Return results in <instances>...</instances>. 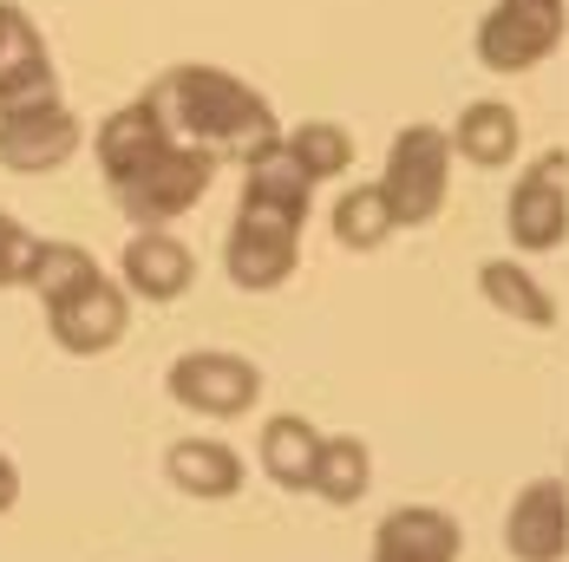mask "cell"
<instances>
[{"mask_svg":"<svg viewBox=\"0 0 569 562\" xmlns=\"http://www.w3.org/2000/svg\"><path fill=\"white\" fill-rule=\"evenodd\" d=\"M144 99H151V112L164 118V131H171L177 144H197L217 164L249 170V164H262L269 151H282L276 106L256 86H242L236 72H223V66H203V59L164 66Z\"/></svg>","mask_w":569,"mask_h":562,"instance_id":"obj_1","label":"cell"},{"mask_svg":"<svg viewBox=\"0 0 569 562\" xmlns=\"http://www.w3.org/2000/svg\"><path fill=\"white\" fill-rule=\"evenodd\" d=\"M308 197H315V183L295 170L288 151H269L262 164H249V183H242V203H236V223H229V242H223V269L236 288L269 294V288H282L295 275Z\"/></svg>","mask_w":569,"mask_h":562,"instance_id":"obj_2","label":"cell"},{"mask_svg":"<svg viewBox=\"0 0 569 562\" xmlns=\"http://www.w3.org/2000/svg\"><path fill=\"white\" fill-rule=\"evenodd\" d=\"M452 131L439 124H399L393 144H387V170H380V190L393 203L399 229H426L446 197H452Z\"/></svg>","mask_w":569,"mask_h":562,"instance_id":"obj_3","label":"cell"},{"mask_svg":"<svg viewBox=\"0 0 569 562\" xmlns=\"http://www.w3.org/2000/svg\"><path fill=\"white\" fill-rule=\"evenodd\" d=\"M210 177H217V158H210V151H197V144H177V138H171V144L138 170V177H124V183H118V210H124L138 229H164V223L190 217V210L203 203Z\"/></svg>","mask_w":569,"mask_h":562,"instance_id":"obj_4","label":"cell"},{"mask_svg":"<svg viewBox=\"0 0 569 562\" xmlns=\"http://www.w3.org/2000/svg\"><path fill=\"white\" fill-rule=\"evenodd\" d=\"M164 393L183 412H203V419H242L262 399V367L242 360V353H229V347H190V353L171 360Z\"/></svg>","mask_w":569,"mask_h":562,"instance_id":"obj_5","label":"cell"},{"mask_svg":"<svg viewBox=\"0 0 569 562\" xmlns=\"http://www.w3.org/2000/svg\"><path fill=\"white\" fill-rule=\"evenodd\" d=\"M569 0H498L478 20V59L491 72H530L563 47Z\"/></svg>","mask_w":569,"mask_h":562,"instance_id":"obj_6","label":"cell"},{"mask_svg":"<svg viewBox=\"0 0 569 562\" xmlns=\"http://www.w3.org/2000/svg\"><path fill=\"white\" fill-rule=\"evenodd\" d=\"M505 223H511V242L523 255H550L563 242L569 235V151H543V158L523 164L511 203H505Z\"/></svg>","mask_w":569,"mask_h":562,"instance_id":"obj_7","label":"cell"},{"mask_svg":"<svg viewBox=\"0 0 569 562\" xmlns=\"http://www.w3.org/2000/svg\"><path fill=\"white\" fill-rule=\"evenodd\" d=\"M47 321H53V340L66 353H112L124 328H131V294L99 269L92 281H79L59 301H47Z\"/></svg>","mask_w":569,"mask_h":562,"instance_id":"obj_8","label":"cell"},{"mask_svg":"<svg viewBox=\"0 0 569 562\" xmlns=\"http://www.w3.org/2000/svg\"><path fill=\"white\" fill-rule=\"evenodd\" d=\"M505 550L511 562H563L569 556V484L530 478L505 510Z\"/></svg>","mask_w":569,"mask_h":562,"instance_id":"obj_9","label":"cell"},{"mask_svg":"<svg viewBox=\"0 0 569 562\" xmlns=\"http://www.w3.org/2000/svg\"><path fill=\"white\" fill-rule=\"evenodd\" d=\"M53 59L40 27L27 20V7L0 0V112H27V106H53Z\"/></svg>","mask_w":569,"mask_h":562,"instance_id":"obj_10","label":"cell"},{"mask_svg":"<svg viewBox=\"0 0 569 562\" xmlns=\"http://www.w3.org/2000/svg\"><path fill=\"white\" fill-rule=\"evenodd\" d=\"M79 144H86V131L59 99L53 106H27V112H0V164L20 170V177L59 170Z\"/></svg>","mask_w":569,"mask_h":562,"instance_id":"obj_11","label":"cell"},{"mask_svg":"<svg viewBox=\"0 0 569 562\" xmlns=\"http://www.w3.org/2000/svg\"><path fill=\"white\" fill-rule=\"evenodd\" d=\"M465 556V530L452 510L439 504H399L380 516L367 562H458Z\"/></svg>","mask_w":569,"mask_h":562,"instance_id":"obj_12","label":"cell"},{"mask_svg":"<svg viewBox=\"0 0 569 562\" xmlns=\"http://www.w3.org/2000/svg\"><path fill=\"white\" fill-rule=\"evenodd\" d=\"M118 275L144 301H177L197 281V255H190V242H177L171 229H138L124 242V255H118Z\"/></svg>","mask_w":569,"mask_h":562,"instance_id":"obj_13","label":"cell"},{"mask_svg":"<svg viewBox=\"0 0 569 562\" xmlns=\"http://www.w3.org/2000/svg\"><path fill=\"white\" fill-rule=\"evenodd\" d=\"M164 144H171V131H164V118L151 112V99L118 106V112L99 124V170H106V183L118 190L124 177H138V170L151 164Z\"/></svg>","mask_w":569,"mask_h":562,"instance_id":"obj_14","label":"cell"},{"mask_svg":"<svg viewBox=\"0 0 569 562\" xmlns=\"http://www.w3.org/2000/svg\"><path fill=\"white\" fill-rule=\"evenodd\" d=\"M164 478H171L183 498H203V504H223L242 491V451L223 445V439H177L164 451Z\"/></svg>","mask_w":569,"mask_h":562,"instance_id":"obj_15","label":"cell"},{"mask_svg":"<svg viewBox=\"0 0 569 562\" xmlns=\"http://www.w3.org/2000/svg\"><path fill=\"white\" fill-rule=\"evenodd\" d=\"M321 445H328V432H315L301 412H276V419L262 425V439H256V458H262L269 484L308 491V484H315V458H321Z\"/></svg>","mask_w":569,"mask_h":562,"instance_id":"obj_16","label":"cell"},{"mask_svg":"<svg viewBox=\"0 0 569 562\" xmlns=\"http://www.w3.org/2000/svg\"><path fill=\"white\" fill-rule=\"evenodd\" d=\"M517 138H523V124L505 99H471L452 124V151L478 170H505L517 158Z\"/></svg>","mask_w":569,"mask_h":562,"instance_id":"obj_17","label":"cell"},{"mask_svg":"<svg viewBox=\"0 0 569 562\" xmlns=\"http://www.w3.org/2000/svg\"><path fill=\"white\" fill-rule=\"evenodd\" d=\"M478 294L505 321H517V328H557V294H543V281L530 275V269H517L511 255H491L478 269Z\"/></svg>","mask_w":569,"mask_h":562,"instance_id":"obj_18","label":"cell"},{"mask_svg":"<svg viewBox=\"0 0 569 562\" xmlns=\"http://www.w3.org/2000/svg\"><path fill=\"white\" fill-rule=\"evenodd\" d=\"M367 484H373V451H367V439H353V432H335L328 445H321V458H315V498L321 504H360L367 498Z\"/></svg>","mask_w":569,"mask_h":562,"instance_id":"obj_19","label":"cell"},{"mask_svg":"<svg viewBox=\"0 0 569 562\" xmlns=\"http://www.w3.org/2000/svg\"><path fill=\"white\" fill-rule=\"evenodd\" d=\"M282 151L295 158V170L308 183H328V177H341L353 164V138H347V124H335V118H308V124L282 131Z\"/></svg>","mask_w":569,"mask_h":562,"instance_id":"obj_20","label":"cell"},{"mask_svg":"<svg viewBox=\"0 0 569 562\" xmlns=\"http://www.w3.org/2000/svg\"><path fill=\"white\" fill-rule=\"evenodd\" d=\"M393 229H399L393 203H387L380 183H353V190H341V203H335V242H347V249H380Z\"/></svg>","mask_w":569,"mask_h":562,"instance_id":"obj_21","label":"cell"},{"mask_svg":"<svg viewBox=\"0 0 569 562\" xmlns=\"http://www.w3.org/2000/svg\"><path fill=\"white\" fill-rule=\"evenodd\" d=\"M92 275H99V262H92L79 242H40V262H33V281H27V288H33L40 301H59L66 288H79V281H92Z\"/></svg>","mask_w":569,"mask_h":562,"instance_id":"obj_22","label":"cell"},{"mask_svg":"<svg viewBox=\"0 0 569 562\" xmlns=\"http://www.w3.org/2000/svg\"><path fill=\"white\" fill-rule=\"evenodd\" d=\"M33 262H40V235L0 210V288H27L33 281Z\"/></svg>","mask_w":569,"mask_h":562,"instance_id":"obj_23","label":"cell"},{"mask_svg":"<svg viewBox=\"0 0 569 562\" xmlns=\"http://www.w3.org/2000/svg\"><path fill=\"white\" fill-rule=\"evenodd\" d=\"M13 504H20V471H13V458L0 451V516H7Z\"/></svg>","mask_w":569,"mask_h":562,"instance_id":"obj_24","label":"cell"}]
</instances>
